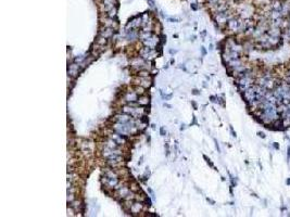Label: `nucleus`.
I'll return each instance as SVG.
<instances>
[{
    "label": "nucleus",
    "mask_w": 290,
    "mask_h": 217,
    "mask_svg": "<svg viewBox=\"0 0 290 217\" xmlns=\"http://www.w3.org/2000/svg\"><path fill=\"white\" fill-rule=\"evenodd\" d=\"M123 112L126 114L130 115L134 119H140L144 115H145V110L141 107H132L130 104H127L125 107H123Z\"/></svg>",
    "instance_id": "f257e3e1"
},
{
    "label": "nucleus",
    "mask_w": 290,
    "mask_h": 217,
    "mask_svg": "<svg viewBox=\"0 0 290 217\" xmlns=\"http://www.w3.org/2000/svg\"><path fill=\"white\" fill-rule=\"evenodd\" d=\"M140 55H141V58H144L145 60H151V59L157 57L158 53L154 51V49L150 48V47L145 46L140 50Z\"/></svg>",
    "instance_id": "f03ea898"
},
{
    "label": "nucleus",
    "mask_w": 290,
    "mask_h": 217,
    "mask_svg": "<svg viewBox=\"0 0 290 217\" xmlns=\"http://www.w3.org/2000/svg\"><path fill=\"white\" fill-rule=\"evenodd\" d=\"M133 117L130 116V115L126 114V113H120V114H116L114 116V121L115 122H118V123H128L130 121H132Z\"/></svg>",
    "instance_id": "7ed1b4c3"
},
{
    "label": "nucleus",
    "mask_w": 290,
    "mask_h": 217,
    "mask_svg": "<svg viewBox=\"0 0 290 217\" xmlns=\"http://www.w3.org/2000/svg\"><path fill=\"white\" fill-rule=\"evenodd\" d=\"M114 31L115 29L114 28H112V27H104L103 26V28L100 31L99 35L108 39V38H110V37H112V36L114 35Z\"/></svg>",
    "instance_id": "20e7f679"
},
{
    "label": "nucleus",
    "mask_w": 290,
    "mask_h": 217,
    "mask_svg": "<svg viewBox=\"0 0 290 217\" xmlns=\"http://www.w3.org/2000/svg\"><path fill=\"white\" fill-rule=\"evenodd\" d=\"M158 42H159V39H158V37L151 36V37H149L148 39L144 40V45H145V46H147V47H150V48H152V49H154V47H157Z\"/></svg>",
    "instance_id": "39448f33"
},
{
    "label": "nucleus",
    "mask_w": 290,
    "mask_h": 217,
    "mask_svg": "<svg viewBox=\"0 0 290 217\" xmlns=\"http://www.w3.org/2000/svg\"><path fill=\"white\" fill-rule=\"evenodd\" d=\"M138 93H136V91H130V92H127L125 95V97H124V99H125V101H127V102L130 103V102H138Z\"/></svg>",
    "instance_id": "423d86ee"
},
{
    "label": "nucleus",
    "mask_w": 290,
    "mask_h": 217,
    "mask_svg": "<svg viewBox=\"0 0 290 217\" xmlns=\"http://www.w3.org/2000/svg\"><path fill=\"white\" fill-rule=\"evenodd\" d=\"M141 209H142V204H141L140 202H133L130 207V211L134 214H138L140 213Z\"/></svg>",
    "instance_id": "0eeeda50"
},
{
    "label": "nucleus",
    "mask_w": 290,
    "mask_h": 217,
    "mask_svg": "<svg viewBox=\"0 0 290 217\" xmlns=\"http://www.w3.org/2000/svg\"><path fill=\"white\" fill-rule=\"evenodd\" d=\"M138 84L145 88H148L151 86V79L149 77H140L139 76V83Z\"/></svg>",
    "instance_id": "6e6552de"
},
{
    "label": "nucleus",
    "mask_w": 290,
    "mask_h": 217,
    "mask_svg": "<svg viewBox=\"0 0 290 217\" xmlns=\"http://www.w3.org/2000/svg\"><path fill=\"white\" fill-rule=\"evenodd\" d=\"M78 73H80V65L72 64L69 67V74L71 76H77Z\"/></svg>",
    "instance_id": "1a4fd4ad"
},
{
    "label": "nucleus",
    "mask_w": 290,
    "mask_h": 217,
    "mask_svg": "<svg viewBox=\"0 0 290 217\" xmlns=\"http://www.w3.org/2000/svg\"><path fill=\"white\" fill-rule=\"evenodd\" d=\"M149 97L148 96H144L141 95L139 96V98H138V103H139V105L141 107H146V105H148L149 104Z\"/></svg>",
    "instance_id": "9d476101"
},
{
    "label": "nucleus",
    "mask_w": 290,
    "mask_h": 217,
    "mask_svg": "<svg viewBox=\"0 0 290 217\" xmlns=\"http://www.w3.org/2000/svg\"><path fill=\"white\" fill-rule=\"evenodd\" d=\"M145 89H146V88L145 87H142V86H140V85H139V86H136V87H135V91H136V93H138V95H144V93H145Z\"/></svg>",
    "instance_id": "9b49d317"
},
{
    "label": "nucleus",
    "mask_w": 290,
    "mask_h": 217,
    "mask_svg": "<svg viewBox=\"0 0 290 217\" xmlns=\"http://www.w3.org/2000/svg\"><path fill=\"white\" fill-rule=\"evenodd\" d=\"M138 76L150 77V73H149V71H147V70H142V71H139V73H138Z\"/></svg>",
    "instance_id": "f8f14e48"
},
{
    "label": "nucleus",
    "mask_w": 290,
    "mask_h": 217,
    "mask_svg": "<svg viewBox=\"0 0 290 217\" xmlns=\"http://www.w3.org/2000/svg\"><path fill=\"white\" fill-rule=\"evenodd\" d=\"M107 40H108L107 38H104V37H102V36H100L99 35V38L97 39V44H98V45H101V46H104V45L107 44Z\"/></svg>",
    "instance_id": "ddd939ff"
},
{
    "label": "nucleus",
    "mask_w": 290,
    "mask_h": 217,
    "mask_svg": "<svg viewBox=\"0 0 290 217\" xmlns=\"http://www.w3.org/2000/svg\"><path fill=\"white\" fill-rule=\"evenodd\" d=\"M203 157H204V159H206V162H208V164H209V165H210L211 167H213V164H212V162H211V161L209 160V159H208V157H206V155L203 156Z\"/></svg>",
    "instance_id": "4468645a"
},
{
    "label": "nucleus",
    "mask_w": 290,
    "mask_h": 217,
    "mask_svg": "<svg viewBox=\"0 0 290 217\" xmlns=\"http://www.w3.org/2000/svg\"><path fill=\"white\" fill-rule=\"evenodd\" d=\"M160 133L162 136H165V130H164V127H161L160 128Z\"/></svg>",
    "instance_id": "2eb2a0df"
},
{
    "label": "nucleus",
    "mask_w": 290,
    "mask_h": 217,
    "mask_svg": "<svg viewBox=\"0 0 290 217\" xmlns=\"http://www.w3.org/2000/svg\"><path fill=\"white\" fill-rule=\"evenodd\" d=\"M192 93H194V95H200L199 90H197V89H194V90H192Z\"/></svg>",
    "instance_id": "dca6fc26"
},
{
    "label": "nucleus",
    "mask_w": 290,
    "mask_h": 217,
    "mask_svg": "<svg viewBox=\"0 0 290 217\" xmlns=\"http://www.w3.org/2000/svg\"><path fill=\"white\" fill-rule=\"evenodd\" d=\"M210 99H211V101H212V102H216V100H215V99H216V98H215L214 96H211V97H210Z\"/></svg>",
    "instance_id": "f3484780"
},
{
    "label": "nucleus",
    "mask_w": 290,
    "mask_h": 217,
    "mask_svg": "<svg viewBox=\"0 0 290 217\" xmlns=\"http://www.w3.org/2000/svg\"><path fill=\"white\" fill-rule=\"evenodd\" d=\"M201 50H202V54H203V55H204V54H206V49H204V48H203V47H202V49H201Z\"/></svg>",
    "instance_id": "a211bd4d"
},
{
    "label": "nucleus",
    "mask_w": 290,
    "mask_h": 217,
    "mask_svg": "<svg viewBox=\"0 0 290 217\" xmlns=\"http://www.w3.org/2000/svg\"><path fill=\"white\" fill-rule=\"evenodd\" d=\"M288 159H290V147L288 148Z\"/></svg>",
    "instance_id": "6ab92c4d"
},
{
    "label": "nucleus",
    "mask_w": 290,
    "mask_h": 217,
    "mask_svg": "<svg viewBox=\"0 0 290 217\" xmlns=\"http://www.w3.org/2000/svg\"><path fill=\"white\" fill-rule=\"evenodd\" d=\"M259 135H260V137H265V136H264V133H259Z\"/></svg>",
    "instance_id": "aec40b11"
},
{
    "label": "nucleus",
    "mask_w": 290,
    "mask_h": 217,
    "mask_svg": "<svg viewBox=\"0 0 290 217\" xmlns=\"http://www.w3.org/2000/svg\"><path fill=\"white\" fill-rule=\"evenodd\" d=\"M192 105H194V107H195V109H197V104H196L195 102H192Z\"/></svg>",
    "instance_id": "412c9836"
}]
</instances>
